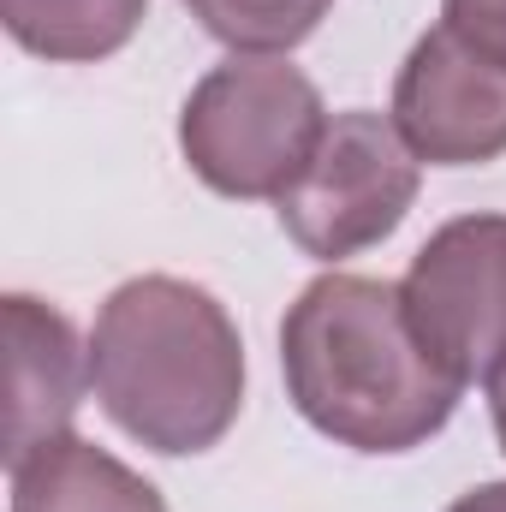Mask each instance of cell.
<instances>
[{"instance_id": "2", "label": "cell", "mask_w": 506, "mask_h": 512, "mask_svg": "<svg viewBox=\"0 0 506 512\" xmlns=\"http://www.w3.org/2000/svg\"><path fill=\"white\" fill-rule=\"evenodd\" d=\"M90 387L149 453H209L245 405V340L215 292L137 274L108 292L96 316Z\"/></svg>"}, {"instance_id": "3", "label": "cell", "mask_w": 506, "mask_h": 512, "mask_svg": "<svg viewBox=\"0 0 506 512\" xmlns=\"http://www.w3.org/2000/svg\"><path fill=\"white\" fill-rule=\"evenodd\" d=\"M328 131L322 90L280 54H233L215 66L185 114H179V149L191 173L239 203L286 197L292 179L310 167L316 143Z\"/></svg>"}, {"instance_id": "1", "label": "cell", "mask_w": 506, "mask_h": 512, "mask_svg": "<svg viewBox=\"0 0 506 512\" xmlns=\"http://www.w3.org/2000/svg\"><path fill=\"white\" fill-rule=\"evenodd\" d=\"M280 370L298 417L352 453H411L447 429L465 382L417 340L399 286L322 274L280 322Z\"/></svg>"}, {"instance_id": "13", "label": "cell", "mask_w": 506, "mask_h": 512, "mask_svg": "<svg viewBox=\"0 0 506 512\" xmlns=\"http://www.w3.org/2000/svg\"><path fill=\"white\" fill-rule=\"evenodd\" d=\"M489 411H495V435H501V453H506V370L489 382Z\"/></svg>"}, {"instance_id": "6", "label": "cell", "mask_w": 506, "mask_h": 512, "mask_svg": "<svg viewBox=\"0 0 506 512\" xmlns=\"http://www.w3.org/2000/svg\"><path fill=\"white\" fill-rule=\"evenodd\" d=\"M393 126L429 167H483L506 155V60L453 24L423 30L393 78Z\"/></svg>"}, {"instance_id": "10", "label": "cell", "mask_w": 506, "mask_h": 512, "mask_svg": "<svg viewBox=\"0 0 506 512\" xmlns=\"http://www.w3.org/2000/svg\"><path fill=\"white\" fill-rule=\"evenodd\" d=\"M191 18L233 54H286L328 18L334 0H185Z\"/></svg>"}, {"instance_id": "12", "label": "cell", "mask_w": 506, "mask_h": 512, "mask_svg": "<svg viewBox=\"0 0 506 512\" xmlns=\"http://www.w3.org/2000/svg\"><path fill=\"white\" fill-rule=\"evenodd\" d=\"M447 512H506V483H483V489L459 495Z\"/></svg>"}, {"instance_id": "8", "label": "cell", "mask_w": 506, "mask_h": 512, "mask_svg": "<svg viewBox=\"0 0 506 512\" xmlns=\"http://www.w3.org/2000/svg\"><path fill=\"white\" fill-rule=\"evenodd\" d=\"M6 471H12V512H167L155 483H143L108 447L78 435H60Z\"/></svg>"}, {"instance_id": "11", "label": "cell", "mask_w": 506, "mask_h": 512, "mask_svg": "<svg viewBox=\"0 0 506 512\" xmlns=\"http://www.w3.org/2000/svg\"><path fill=\"white\" fill-rule=\"evenodd\" d=\"M441 24H453L483 54L506 60V0H441Z\"/></svg>"}, {"instance_id": "7", "label": "cell", "mask_w": 506, "mask_h": 512, "mask_svg": "<svg viewBox=\"0 0 506 512\" xmlns=\"http://www.w3.org/2000/svg\"><path fill=\"white\" fill-rule=\"evenodd\" d=\"M6 346V465H18L24 453L72 435L90 346H78V328L30 292L6 298Z\"/></svg>"}, {"instance_id": "9", "label": "cell", "mask_w": 506, "mask_h": 512, "mask_svg": "<svg viewBox=\"0 0 506 512\" xmlns=\"http://www.w3.org/2000/svg\"><path fill=\"white\" fill-rule=\"evenodd\" d=\"M143 12H149V0H0L6 36L24 54L66 60V66L120 54L137 36Z\"/></svg>"}, {"instance_id": "4", "label": "cell", "mask_w": 506, "mask_h": 512, "mask_svg": "<svg viewBox=\"0 0 506 512\" xmlns=\"http://www.w3.org/2000/svg\"><path fill=\"white\" fill-rule=\"evenodd\" d=\"M417 203V155L393 120L370 108L334 114L310 167L274 203L286 239L316 262H340L393 239Z\"/></svg>"}, {"instance_id": "5", "label": "cell", "mask_w": 506, "mask_h": 512, "mask_svg": "<svg viewBox=\"0 0 506 512\" xmlns=\"http://www.w3.org/2000/svg\"><path fill=\"white\" fill-rule=\"evenodd\" d=\"M399 298L453 382H495L506 370V215H459L429 233Z\"/></svg>"}]
</instances>
